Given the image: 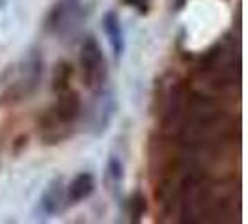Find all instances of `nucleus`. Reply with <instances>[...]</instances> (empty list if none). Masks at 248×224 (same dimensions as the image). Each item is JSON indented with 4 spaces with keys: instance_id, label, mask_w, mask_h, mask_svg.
Listing matches in <instances>:
<instances>
[{
    "instance_id": "f257e3e1",
    "label": "nucleus",
    "mask_w": 248,
    "mask_h": 224,
    "mask_svg": "<svg viewBox=\"0 0 248 224\" xmlns=\"http://www.w3.org/2000/svg\"><path fill=\"white\" fill-rule=\"evenodd\" d=\"M222 112L218 105L205 96H192L186 101V111L179 127V138L186 148H200L211 137H217Z\"/></svg>"
},
{
    "instance_id": "f03ea898",
    "label": "nucleus",
    "mask_w": 248,
    "mask_h": 224,
    "mask_svg": "<svg viewBox=\"0 0 248 224\" xmlns=\"http://www.w3.org/2000/svg\"><path fill=\"white\" fill-rule=\"evenodd\" d=\"M80 65H82V73H84V82L92 92L101 90L107 79V64L101 45L95 41V37H88L82 43L80 49Z\"/></svg>"
},
{
    "instance_id": "7ed1b4c3",
    "label": "nucleus",
    "mask_w": 248,
    "mask_h": 224,
    "mask_svg": "<svg viewBox=\"0 0 248 224\" xmlns=\"http://www.w3.org/2000/svg\"><path fill=\"white\" fill-rule=\"evenodd\" d=\"M82 12V4L80 0H58L47 17V26L52 34L65 36L67 32H71L75 26L78 25Z\"/></svg>"
},
{
    "instance_id": "20e7f679",
    "label": "nucleus",
    "mask_w": 248,
    "mask_h": 224,
    "mask_svg": "<svg viewBox=\"0 0 248 224\" xmlns=\"http://www.w3.org/2000/svg\"><path fill=\"white\" fill-rule=\"evenodd\" d=\"M186 92L183 86H177L170 90V96H168V101H166V107H164V116H162V124H164V129L168 131H179L181 127V122H183V116H185L186 111Z\"/></svg>"
},
{
    "instance_id": "39448f33",
    "label": "nucleus",
    "mask_w": 248,
    "mask_h": 224,
    "mask_svg": "<svg viewBox=\"0 0 248 224\" xmlns=\"http://www.w3.org/2000/svg\"><path fill=\"white\" fill-rule=\"evenodd\" d=\"M80 114H82L80 96L77 92H73L71 88L60 92L58 94V101H56V107H54V118L60 124H73L75 120L80 118Z\"/></svg>"
},
{
    "instance_id": "423d86ee",
    "label": "nucleus",
    "mask_w": 248,
    "mask_h": 224,
    "mask_svg": "<svg viewBox=\"0 0 248 224\" xmlns=\"http://www.w3.org/2000/svg\"><path fill=\"white\" fill-rule=\"evenodd\" d=\"M63 204H65V189H63L62 177H56L50 183L45 192L39 198V211L47 217H52L56 213L62 211Z\"/></svg>"
},
{
    "instance_id": "0eeeda50",
    "label": "nucleus",
    "mask_w": 248,
    "mask_h": 224,
    "mask_svg": "<svg viewBox=\"0 0 248 224\" xmlns=\"http://www.w3.org/2000/svg\"><path fill=\"white\" fill-rule=\"evenodd\" d=\"M103 28H105V34L108 37V43H110L116 58H122V54L125 52L124 28H122V23H120V15L114 10L103 15Z\"/></svg>"
},
{
    "instance_id": "6e6552de",
    "label": "nucleus",
    "mask_w": 248,
    "mask_h": 224,
    "mask_svg": "<svg viewBox=\"0 0 248 224\" xmlns=\"http://www.w3.org/2000/svg\"><path fill=\"white\" fill-rule=\"evenodd\" d=\"M95 191V177L90 172H80L69 181V185L65 189V200L69 204H78L82 200L92 196V192Z\"/></svg>"
},
{
    "instance_id": "1a4fd4ad",
    "label": "nucleus",
    "mask_w": 248,
    "mask_h": 224,
    "mask_svg": "<svg viewBox=\"0 0 248 224\" xmlns=\"http://www.w3.org/2000/svg\"><path fill=\"white\" fill-rule=\"evenodd\" d=\"M71 79H73V67L67 62H58L54 71H52V90L60 94L63 90L71 88Z\"/></svg>"
},
{
    "instance_id": "9d476101",
    "label": "nucleus",
    "mask_w": 248,
    "mask_h": 224,
    "mask_svg": "<svg viewBox=\"0 0 248 224\" xmlns=\"http://www.w3.org/2000/svg\"><path fill=\"white\" fill-rule=\"evenodd\" d=\"M107 187L110 189V191H120V187H122V181H124V162L120 161V157H116V155H112L110 159H108V164H107Z\"/></svg>"
},
{
    "instance_id": "9b49d317",
    "label": "nucleus",
    "mask_w": 248,
    "mask_h": 224,
    "mask_svg": "<svg viewBox=\"0 0 248 224\" xmlns=\"http://www.w3.org/2000/svg\"><path fill=\"white\" fill-rule=\"evenodd\" d=\"M148 211V202L146 196L142 192H135L131 198H129V215L133 219V223H138Z\"/></svg>"
}]
</instances>
